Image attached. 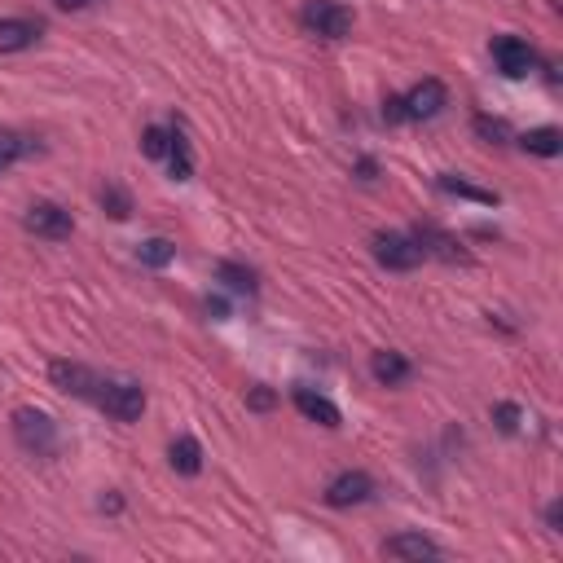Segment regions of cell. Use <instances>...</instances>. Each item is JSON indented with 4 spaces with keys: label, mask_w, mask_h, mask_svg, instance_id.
I'll return each instance as SVG.
<instances>
[{
    "label": "cell",
    "mask_w": 563,
    "mask_h": 563,
    "mask_svg": "<svg viewBox=\"0 0 563 563\" xmlns=\"http://www.w3.org/2000/svg\"><path fill=\"white\" fill-rule=\"evenodd\" d=\"M520 150L537 154V159H555V154L563 150V137H559V128H533L520 137Z\"/></svg>",
    "instance_id": "18"
},
{
    "label": "cell",
    "mask_w": 563,
    "mask_h": 563,
    "mask_svg": "<svg viewBox=\"0 0 563 563\" xmlns=\"http://www.w3.org/2000/svg\"><path fill=\"white\" fill-rule=\"evenodd\" d=\"M383 119H388V124H401V119H405L401 97H383Z\"/></svg>",
    "instance_id": "27"
},
{
    "label": "cell",
    "mask_w": 563,
    "mask_h": 563,
    "mask_svg": "<svg viewBox=\"0 0 563 563\" xmlns=\"http://www.w3.org/2000/svg\"><path fill=\"white\" fill-rule=\"evenodd\" d=\"M22 229H27V234H36V238L62 242V238H71L75 220H71V212H66L62 203H31L27 216H22Z\"/></svg>",
    "instance_id": "5"
},
{
    "label": "cell",
    "mask_w": 563,
    "mask_h": 563,
    "mask_svg": "<svg viewBox=\"0 0 563 563\" xmlns=\"http://www.w3.org/2000/svg\"><path fill=\"white\" fill-rule=\"evenodd\" d=\"M137 260L146 264V269H168V264L176 260V242H168V238H146L137 247Z\"/></svg>",
    "instance_id": "20"
},
{
    "label": "cell",
    "mask_w": 563,
    "mask_h": 563,
    "mask_svg": "<svg viewBox=\"0 0 563 563\" xmlns=\"http://www.w3.org/2000/svg\"><path fill=\"white\" fill-rule=\"evenodd\" d=\"M44 36L40 18H5L0 22V53H22Z\"/></svg>",
    "instance_id": "11"
},
{
    "label": "cell",
    "mask_w": 563,
    "mask_h": 563,
    "mask_svg": "<svg viewBox=\"0 0 563 563\" xmlns=\"http://www.w3.org/2000/svg\"><path fill=\"white\" fill-rule=\"evenodd\" d=\"M53 383H58L62 392H71V396H80V401H97V392H102V383L106 379H97L88 366H80V361H53Z\"/></svg>",
    "instance_id": "10"
},
{
    "label": "cell",
    "mask_w": 563,
    "mask_h": 563,
    "mask_svg": "<svg viewBox=\"0 0 563 563\" xmlns=\"http://www.w3.org/2000/svg\"><path fill=\"white\" fill-rule=\"evenodd\" d=\"M489 53H493V62H498V71L506 75V80H520V75L533 71V49H528V40L520 36H498L489 44Z\"/></svg>",
    "instance_id": "8"
},
{
    "label": "cell",
    "mask_w": 563,
    "mask_h": 563,
    "mask_svg": "<svg viewBox=\"0 0 563 563\" xmlns=\"http://www.w3.org/2000/svg\"><path fill=\"white\" fill-rule=\"evenodd\" d=\"M471 128H476L480 137L489 141V146H502V141L511 137V128H506L502 119H493V115H476V119H471Z\"/></svg>",
    "instance_id": "24"
},
{
    "label": "cell",
    "mask_w": 563,
    "mask_h": 563,
    "mask_svg": "<svg viewBox=\"0 0 563 563\" xmlns=\"http://www.w3.org/2000/svg\"><path fill=\"white\" fill-rule=\"evenodd\" d=\"M383 555H392V559H436L440 546L423 533H396L383 542Z\"/></svg>",
    "instance_id": "13"
},
{
    "label": "cell",
    "mask_w": 563,
    "mask_h": 563,
    "mask_svg": "<svg viewBox=\"0 0 563 563\" xmlns=\"http://www.w3.org/2000/svg\"><path fill=\"white\" fill-rule=\"evenodd\" d=\"M168 163H172V181H190V176H194V154H190V141H185V128L181 124L172 128Z\"/></svg>",
    "instance_id": "17"
},
{
    "label": "cell",
    "mask_w": 563,
    "mask_h": 563,
    "mask_svg": "<svg viewBox=\"0 0 563 563\" xmlns=\"http://www.w3.org/2000/svg\"><path fill=\"white\" fill-rule=\"evenodd\" d=\"M36 137H27V132H14V128H0V172H9L14 163H22L27 154H36Z\"/></svg>",
    "instance_id": "16"
},
{
    "label": "cell",
    "mask_w": 563,
    "mask_h": 563,
    "mask_svg": "<svg viewBox=\"0 0 563 563\" xmlns=\"http://www.w3.org/2000/svg\"><path fill=\"white\" fill-rule=\"evenodd\" d=\"M273 401H278V396H273L269 388H251V392H247V405H251V410H260V414L273 410Z\"/></svg>",
    "instance_id": "26"
},
{
    "label": "cell",
    "mask_w": 563,
    "mask_h": 563,
    "mask_svg": "<svg viewBox=\"0 0 563 563\" xmlns=\"http://www.w3.org/2000/svg\"><path fill=\"white\" fill-rule=\"evenodd\" d=\"M357 172H361V181H374V163H370V159H361Z\"/></svg>",
    "instance_id": "30"
},
{
    "label": "cell",
    "mask_w": 563,
    "mask_h": 563,
    "mask_svg": "<svg viewBox=\"0 0 563 563\" xmlns=\"http://www.w3.org/2000/svg\"><path fill=\"white\" fill-rule=\"evenodd\" d=\"M53 5H58L62 14H80V9H93L97 0H53Z\"/></svg>",
    "instance_id": "29"
},
{
    "label": "cell",
    "mask_w": 563,
    "mask_h": 563,
    "mask_svg": "<svg viewBox=\"0 0 563 563\" xmlns=\"http://www.w3.org/2000/svg\"><path fill=\"white\" fill-rule=\"evenodd\" d=\"M370 251H374V260L392 273H410L423 264V247H418L410 234H388V229H379V234L370 238Z\"/></svg>",
    "instance_id": "4"
},
{
    "label": "cell",
    "mask_w": 563,
    "mask_h": 563,
    "mask_svg": "<svg viewBox=\"0 0 563 563\" xmlns=\"http://www.w3.org/2000/svg\"><path fill=\"white\" fill-rule=\"evenodd\" d=\"M445 102H449L445 84L440 80H418L410 93L401 97V110H405V119H436L440 110H445Z\"/></svg>",
    "instance_id": "9"
},
{
    "label": "cell",
    "mask_w": 563,
    "mask_h": 563,
    "mask_svg": "<svg viewBox=\"0 0 563 563\" xmlns=\"http://www.w3.org/2000/svg\"><path fill=\"white\" fill-rule=\"evenodd\" d=\"M97 405L115 418V423H137L141 414H146V388L132 379H115V383H102V392H97Z\"/></svg>",
    "instance_id": "3"
},
{
    "label": "cell",
    "mask_w": 563,
    "mask_h": 563,
    "mask_svg": "<svg viewBox=\"0 0 563 563\" xmlns=\"http://www.w3.org/2000/svg\"><path fill=\"white\" fill-rule=\"evenodd\" d=\"M440 190L458 194V198H471V203H498V194H493V190H476V185L458 181V176H440Z\"/></svg>",
    "instance_id": "23"
},
{
    "label": "cell",
    "mask_w": 563,
    "mask_h": 563,
    "mask_svg": "<svg viewBox=\"0 0 563 563\" xmlns=\"http://www.w3.org/2000/svg\"><path fill=\"white\" fill-rule=\"evenodd\" d=\"M300 22L304 31H313L322 40H344L352 31V9L339 5V0H308L300 9Z\"/></svg>",
    "instance_id": "2"
},
{
    "label": "cell",
    "mask_w": 563,
    "mask_h": 563,
    "mask_svg": "<svg viewBox=\"0 0 563 563\" xmlns=\"http://www.w3.org/2000/svg\"><path fill=\"white\" fill-rule=\"evenodd\" d=\"M370 374L383 383V388H401V383L414 374V366L401 357V352H388V348H383V352H374V357H370Z\"/></svg>",
    "instance_id": "14"
},
{
    "label": "cell",
    "mask_w": 563,
    "mask_h": 563,
    "mask_svg": "<svg viewBox=\"0 0 563 563\" xmlns=\"http://www.w3.org/2000/svg\"><path fill=\"white\" fill-rule=\"evenodd\" d=\"M546 524H550V533H563V506L559 502L546 506Z\"/></svg>",
    "instance_id": "28"
},
{
    "label": "cell",
    "mask_w": 563,
    "mask_h": 563,
    "mask_svg": "<svg viewBox=\"0 0 563 563\" xmlns=\"http://www.w3.org/2000/svg\"><path fill=\"white\" fill-rule=\"evenodd\" d=\"M216 278L229 286V291H247V295H256V269H247V264H234V260H220L216 264Z\"/></svg>",
    "instance_id": "19"
},
{
    "label": "cell",
    "mask_w": 563,
    "mask_h": 563,
    "mask_svg": "<svg viewBox=\"0 0 563 563\" xmlns=\"http://www.w3.org/2000/svg\"><path fill=\"white\" fill-rule=\"evenodd\" d=\"M168 141H172V128L150 124L141 132V154H146V159H168Z\"/></svg>",
    "instance_id": "22"
},
{
    "label": "cell",
    "mask_w": 563,
    "mask_h": 563,
    "mask_svg": "<svg viewBox=\"0 0 563 563\" xmlns=\"http://www.w3.org/2000/svg\"><path fill=\"white\" fill-rule=\"evenodd\" d=\"M168 462H172L176 476H198V471H203V445H198L194 436H176L168 449Z\"/></svg>",
    "instance_id": "15"
},
{
    "label": "cell",
    "mask_w": 563,
    "mask_h": 563,
    "mask_svg": "<svg viewBox=\"0 0 563 563\" xmlns=\"http://www.w3.org/2000/svg\"><path fill=\"white\" fill-rule=\"evenodd\" d=\"M14 440L27 454L36 458H53L58 454V423H53L44 410H14Z\"/></svg>",
    "instance_id": "1"
},
{
    "label": "cell",
    "mask_w": 563,
    "mask_h": 563,
    "mask_svg": "<svg viewBox=\"0 0 563 563\" xmlns=\"http://www.w3.org/2000/svg\"><path fill=\"white\" fill-rule=\"evenodd\" d=\"M119 506H124V498H102V511H110V515H115Z\"/></svg>",
    "instance_id": "31"
},
{
    "label": "cell",
    "mask_w": 563,
    "mask_h": 563,
    "mask_svg": "<svg viewBox=\"0 0 563 563\" xmlns=\"http://www.w3.org/2000/svg\"><path fill=\"white\" fill-rule=\"evenodd\" d=\"M493 418H498V427H502L506 436H515V432H520V405H511V401L493 405Z\"/></svg>",
    "instance_id": "25"
},
{
    "label": "cell",
    "mask_w": 563,
    "mask_h": 563,
    "mask_svg": "<svg viewBox=\"0 0 563 563\" xmlns=\"http://www.w3.org/2000/svg\"><path fill=\"white\" fill-rule=\"evenodd\" d=\"M97 203L110 212V220H128L132 216V198H128V190H119L115 181H106L102 190H97Z\"/></svg>",
    "instance_id": "21"
},
{
    "label": "cell",
    "mask_w": 563,
    "mask_h": 563,
    "mask_svg": "<svg viewBox=\"0 0 563 563\" xmlns=\"http://www.w3.org/2000/svg\"><path fill=\"white\" fill-rule=\"evenodd\" d=\"M291 401H295V410H300L308 423H322V427H339V405L335 401H326L322 392H313V388H295L291 392Z\"/></svg>",
    "instance_id": "12"
},
{
    "label": "cell",
    "mask_w": 563,
    "mask_h": 563,
    "mask_svg": "<svg viewBox=\"0 0 563 563\" xmlns=\"http://www.w3.org/2000/svg\"><path fill=\"white\" fill-rule=\"evenodd\" d=\"M418 247H423V260L427 256H436V260H445V264H467L471 256L462 251V242L454 234H445L440 225H432V220H418L414 225V234H410Z\"/></svg>",
    "instance_id": "6"
},
{
    "label": "cell",
    "mask_w": 563,
    "mask_h": 563,
    "mask_svg": "<svg viewBox=\"0 0 563 563\" xmlns=\"http://www.w3.org/2000/svg\"><path fill=\"white\" fill-rule=\"evenodd\" d=\"M370 498H374V480L366 471H344V476L326 484V506H335V511H348V506H361Z\"/></svg>",
    "instance_id": "7"
}]
</instances>
